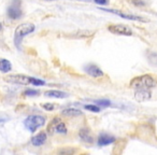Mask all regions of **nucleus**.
<instances>
[{"mask_svg": "<svg viewBox=\"0 0 157 155\" xmlns=\"http://www.w3.org/2000/svg\"><path fill=\"white\" fill-rule=\"evenodd\" d=\"M156 81L151 74H143V76H136L129 82V86L135 90L139 88H152L156 86Z\"/></svg>", "mask_w": 157, "mask_h": 155, "instance_id": "obj_1", "label": "nucleus"}, {"mask_svg": "<svg viewBox=\"0 0 157 155\" xmlns=\"http://www.w3.org/2000/svg\"><path fill=\"white\" fill-rule=\"evenodd\" d=\"M35 29L36 26L33 24H30V23H24V24H21L18 27H16L15 31H14V42H15L16 45L21 43L24 37L33 33Z\"/></svg>", "mask_w": 157, "mask_h": 155, "instance_id": "obj_2", "label": "nucleus"}, {"mask_svg": "<svg viewBox=\"0 0 157 155\" xmlns=\"http://www.w3.org/2000/svg\"><path fill=\"white\" fill-rule=\"evenodd\" d=\"M45 124V118L39 114H35V115H29L24 121V125L29 131L35 133L38 128L42 127Z\"/></svg>", "mask_w": 157, "mask_h": 155, "instance_id": "obj_3", "label": "nucleus"}, {"mask_svg": "<svg viewBox=\"0 0 157 155\" xmlns=\"http://www.w3.org/2000/svg\"><path fill=\"white\" fill-rule=\"evenodd\" d=\"M31 79H33V76H25V74H10V76H6L3 78V80L8 83L22 84V85L31 84Z\"/></svg>", "mask_w": 157, "mask_h": 155, "instance_id": "obj_4", "label": "nucleus"}, {"mask_svg": "<svg viewBox=\"0 0 157 155\" xmlns=\"http://www.w3.org/2000/svg\"><path fill=\"white\" fill-rule=\"evenodd\" d=\"M108 30L114 35L118 36H132V30L130 29V27L124 24L110 25V26H108Z\"/></svg>", "mask_w": 157, "mask_h": 155, "instance_id": "obj_5", "label": "nucleus"}, {"mask_svg": "<svg viewBox=\"0 0 157 155\" xmlns=\"http://www.w3.org/2000/svg\"><path fill=\"white\" fill-rule=\"evenodd\" d=\"M105 12H109V13H113L116 15L121 16V17L125 18V20H129V21H136V22H147L145 18H142L141 16H137V15H132V14H126L122 11H117V10H111V9H101Z\"/></svg>", "mask_w": 157, "mask_h": 155, "instance_id": "obj_6", "label": "nucleus"}, {"mask_svg": "<svg viewBox=\"0 0 157 155\" xmlns=\"http://www.w3.org/2000/svg\"><path fill=\"white\" fill-rule=\"evenodd\" d=\"M8 15L12 18V20H17L22 16V9H21V5L17 0H14L11 3V6L8 9Z\"/></svg>", "mask_w": 157, "mask_h": 155, "instance_id": "obj_7", "label": "nucleus"}, {"mask_svg": "<svg viewBox=\"0 0 157 155\" xmlns=\"http://www.w3.org/2000/svg\"><path fill=\"white\" fill-rule=\"evenodd\" d=\"M151 97H152V93L150 92V88H139L135 92V99L138 103L147 101Z\"/></svg>", "mask_w": 157, "mask_h": 155, "instance_id": "obj_8", "label": "nucleus"}, {"mask_svg": "<svg viewBox=\"0 0 157 155\" xmlns=\"http://www.w3.org/2000/svg\"><path fill=\"white\" fill-rule=\"evenodd\" d=\"M85 72L93 78H101V76H105L102 70L94 64H88L87 66H85Z\"/></svg>", "mask_w": 157, "mask_h": 155, "instance_id": "obj_9", "label": "nucleus"}, {"mask_svg": "<svg viewBox=\"0 0 157 155\" xmlns=\"http://www.w3.org/2000/svg\"><path fill=\"white\" fill-rule=\"evenodd\" d=\"M114 141H115V138L114 137L107 135V134H101L98 137V139H97V144L99 146H105L109 145V144H112Z\"/></svg>", "mask_w": 157, "mask_h": 155, "instance_id": "obj_10", "label": "nucleus"}, {"mask_svg": "<svg viewBox=\"0 0 157 155\" xmlns=\"http://www.w3.org/2000/svg\"><path fill=\"white\" fill-rule=\"evenodd\" d=\"M46 139H48V138H46V133L41 131V133L37 134V135L31 138V143L35 146H41L45 143Z\"/></svg>", "mask_w": 157, "mask_h": 155, "instance_id": "obj_11", "label": "nucleus"}, {"mask_svg": "<svg viewBox=\"0 0 157 155\" xmlns=\"http://www.w3.org/2000/svg\"><path fill=\"white\" fill-rule=\"evenodd\" d=\"M78 136H80L82 141L86 142V143H93L94 142V137H93L92 133L88 128H82L78 131Z\"/></svg>", "mask_w": 157, "mask_h": 155, "instance_id": "obj_12", "label": "nucleus"}, {"mask_svg": "<svg viewBox=\"0 0 157 155\" xmlns=\"http://www.w3.org/2000/svg\"><path fill=\"white\" fill-rule=\"evenodd\" d=\"M44 96L46 97H51V98H58V99H63V98H67L69 95L65 92H61V91H56V90H50L44 92Z\"/></svg>", "mask_w": 157, "mask_h": 155, "instance_id": "obj_13", "label": "nucleus"}, {"mask_svg": "<svg viewBox=\"0 0 157 155\" xmlns=\"http://www.w3.org/2000/svg\"><path fill=\"white\" fill-rule=\"evenodd\" d=\"M61 114L65 116H70V118H72V116L82 115V112L78 109H74V108H68V109H63V111H61Z\"/></svg>", "mask_w": 157, "mask_h": 155, "instance_id": "obj_14", "label": "nucleus"}, {"mask_svg": "<svg viewBox=\"0 0 157 155\" xmlns=\"http://www.w3.org/2000/svg\"><path fill=\"white\" fill-rule=\"evenodd\" d=\"M12 69V65L8 59H0V71L3 72V73H8Z\"/></svg>", "mask_w": 157, "mask_h": 155, "instance_id": "obj_15", "label": "nucleus"}, {"mask_svg": "<svg viewBox=\"0 0 157 155\" xmlns=\"http://www.w3.org/2000/svg\"><path fill=\"white\" fill-rule=\"evenodd\" d=\"M57 121V118L54 121V130L56 131V133H59V134H66L67 133V127H66V125H65V123H63V122H56Z\"/></svg>", "mask_w": 157, "mask_h": 155, "instance_id": "obj_16", "label": "nucleus"}, {"mask_svg": "<svg viewBox=\"0 0 157 155\" xmlns=\"http://www.w3.org/2000/svg\"><path fill=\"white\" fill-rule=\"evenodd\" d=\"M147 59H148V63L152 66H157V53L156 52H148Z\"/></svg>", "mask_w": 157, "mask_h": 155, "instance_id": "obj_17", "label": "nucleus"}, {"mask_svg": "<svg viewBox=\"0 0 157 155\" xmlns=\"http://www.w3.org/2000/svg\"><path fill=\"white\" fill-rule=\"evenodd\" d=\"M84 109L88 110L93 113H98V112H100L101 108L98 105H84Z\"/></svg>", "mask_w": 157, "mask_h": 155, "instance_id": "obj_18", "label": "nucleus"}, {"mask_svg": "<svg viewBox=\"0 0 157 155\" xmlns=\"http://www.w3.org/2000/svg\"><path fill=\"white\" fill-rule=\"evenodd\" d=\"M96 105H99L101 107H110L111 106V101L107 100V99H100V100H94Z\"/></svg>", "mask_w": 157, "mask_h": 155, "instance_id": "obj_19", "label": "nucleus"}, {"mask_svg": "<svg viewBox=\"0 0 157 155\" xmlns=\"http://www.w3.org/2000/svg\"><path fill=\"white\" fill-rule=\"evenodd\" d=\"M75 152L74 149H71V148H65V149H60V150L57 151L58 154H73Z\"/></svg>", "mask_w": 157, "mask_h": 155, "instance_id": "obj_20", "label": "nucleus"}, {"mask_svg": "<svg viewBox=\"0 0 157 155\" xmlns=\"http://www.w3.org/2000/svg\"><path fill=\"white\" fill-rule=\"evenodd\" d=\"M41 107L43 108L44 110H48V111H52V110L55 109V106L51 103H42Z\"/></svg>", "mask_w": 157, "mask_h": 155, "instance_id": "obj_21", "label": "nucleus"}, {"mask_svg": "<svg viewBox=\"0 0 157 155\" xmlns=\"http://www.w3.org/2000/svg\"><path fill=\"white\" fill-rule=\"evenodd\" d=\"M39 94V91H36V90H27L24 92L25 96H37Z\"/></svg>", "mask_w": 157, "mask_h": 155, "instance_id": "obj_22", "label": "nucleus"}, {"mask_svg": "<svg viewBox=\"0 0 157 155\" xmlns=\"http://www.w3.org/2000/svg\"><path fill=\"white\" fill-rule=\"evenodd\" d=\"M31 85H36V86L44 85V81L39 80V79H36V78H33V79H31Z\"/></svg>", "mask_w": 157, "mask_h": 155, "instance_id": "obj_23", "label": "nucleus"}, {"mask_svg": "<svg viewBox=\"0 0 157 155\" xmlns=\"http://www.w3.org/2000/svg\"><path fill=\"white\" fill-rule=\"evenodd\" d=\"M94 1L96 3H98V5H101V6L109 5V0H94Z\"/></svg>", "mask_w": 157, "mask_h": 155, "instance_id": "obj_24", "label": "nucleus"}, {"mask_svg": "<svg viewBox=\"0 0 157 155\" xmlns=\"http://www.w3.org/2000/svg\"><path fill=\"white\" fill-rule=\"evenodd\" d=\"M46 1H56V0H46Z\"/></svg>", "mask_w": 157, "mask_h": 155, "instance_id": "obj_25", "label": "nucleus"}, {"mask_svg": "<svg viewBox=\"0 0 157 155\" xmlns=\"http://www.w3.org/2000/svg\"><path fill=\"white\" fill-rule=\"evenodd\" d=\"M0 29H2V25L0 24Z\"/></svg>", "mask_w": 157, "mask_h": 155, "instance_id": "obj_26", "label": "nucleus"}, {"mask_svg": "<svg viewBox=\"0 0 157 155\" xmlns=\"http://www.w3.org/2000/svg\"><path fill=\"white\" fill-rule=\"evenodd\" d=\"M0 122H3V120H0Z\"/></svg>", "mask_w": 157, "mask_h": 155, "instance_id": "obj_27", "label": "nucleus"}]
</instances>
